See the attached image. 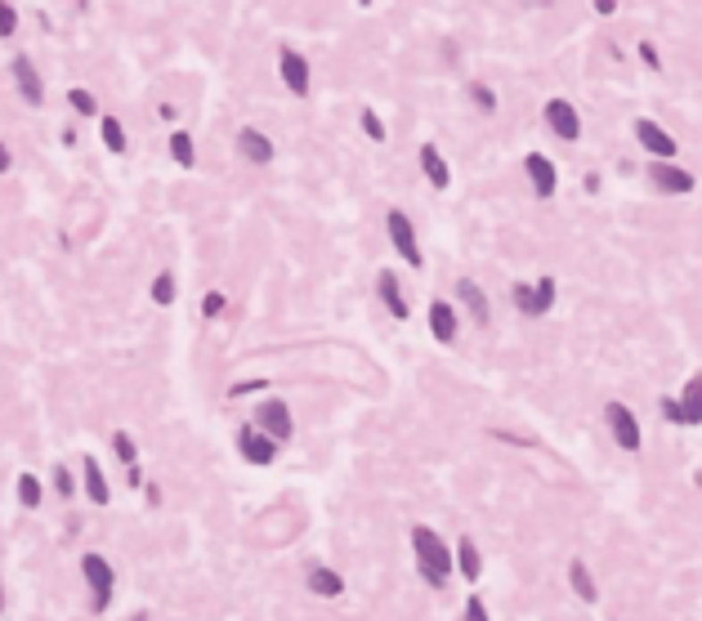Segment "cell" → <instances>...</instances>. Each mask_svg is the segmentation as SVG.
I'll return each mask as SVG.
<instances>
[{
	"label": "cell",
	"mask_w": 702,
	"mask_h": 621,
	"mask_svg": "<svg viewBox=\"0 0 702 621\" xmlns=\"http://www.w3.org/2000/svg\"><path fill=\"white\" fill-rule=\"evenodd\" d=\"M412 559H417V572L430 590H448V581L457 576V563H452V545L443 541L439 527L430 523H412Z\"/></svg>",
	"instance_id": "obj_1"
},
{
	"label": "cell",
	"mask_w": 702,
	"mask_h": 621,
	"mask_svg": "<svg viewBox=\"0 0 702 621\" xmlns=\"http://www.w3.org/2000/svg\"><path fill=\"white\" fill-rule=\"evenodd\" d=\"M81 576H86V590H90V612H108L112 599H117V568L99 550H86L81 554Z\"/></svg>",
	"instance_id": "obj_2"
},
{
	"label": "cell",
	"mask_w": 702,
	"mask_h": 621,
	"mask_svg": "<svg viewBox=\"0 0 702 621\" xmlns=\"http://www.w3.org/2000/svg\"><path fill=\"white\" fill-rule=\"evenodd\" d=\"M251 425L264 429L277 447H286V443L295 438V416H291V403H286L282 394H264V398L255 403V412H251Z\"/></svg>",
	"instance_id": "obj_3"
},
{
	"label": "cell",
	"mask_w": 702,
	"mask_h": 621,
	"mask_svg": "<svg viewBox=\"0 0 702 621\" xmlns=\"http://www.w3.org/2000/svg\"><path fill=\"white\" fill-rule=\"evenodd\" d=\"M385 233H390L394 255H399L412 273H421V268H425V250H421V237H417L412 215H408V210H390V215H385Z\"/></svg>",
	"instance_id": "obj_4"
},
{
	"label": "cell",
	"mask_w": 702,
	"mask_h": 621,
	"mask_svg": "<svg viewBox=\"0 0 702 621\" xmlns=\"http://www.w3.org/2000/svg\"><path fill=\"white\" fill-rule=\"evenodd\" d=\"M277 81H282L286 94L309 99V90H313V63L295 45H277Z\"/></svg>",
	"instance_id": "obj_5"
},
{
	"label": "cell",
	"mask_w": 702,
	"mask_h": 621,
	"mask_svg": "<svg viewBox=\"0 0 702 621\" xmlns=\"http://www.w3.org/2000/svg\"><path fill=\"white\" fill-rule=\"evenodd\" d=\"M604 429L613 434V443L622 447V452H640L644 447V429H640V416L626 407V403H604Z\"/></svg>",
	"instance_id": "obj_6"
},
{
	"label": "cell",
	"mask_w": 702,
	"mask_h": 621,
	"mask_svg": "<svg viewBox=\"0 0 702 621\" xmlns=\"http://www.w3.org/2000/svg\"><path fill=\"white\" fill-rule=\"evenodd\" d=\"M631 135H635V143H640L653 161H675V152H680L675 135H671L662 121H653V117H635V121H631Z\"/></svg>",
	"instance_id": "obj_7"
},
{
	"label": "cell",
	"mask_w": 702,
	"mask_h": 621,
	"mask_svg": "<svg viewBox=\"0 0 702 621\" xmlns=\"http://www.w3.org/2000/svg\"><path fill=\"white\" fill-rule=\"evenodd\" d=\"M644 175H648V184H653L662 197H689V192L698 188V175L684 170L680 161H648Z\"/></svg>",
	"instance_id": "obj_8"
},
{
	"label": "cell",
	"mask_w": 702,
	"mask_h": 621,
	"mask_svg": "<svg viewBox=\"0 0 702 621\" xmlns=\"http://www.w3.org/2000/svg\"><path fill=\"white\" fill-rule=\"evenodd\" d=\"M233 443H237V456L246 461V465H255V470H264V465H273L277 461V443L264 434V429H255L251 421L246 425H237V434H233Z\"/></svg>",
	"instance_id": "obj_9"
},
{
	"label": "cell",
	"mask_w": 702,
	"mask_h": 621,
	"mask_svg": "<svg viewBox=\"0 0 702 621\" xmlns=\"http://www.w3.org/2000/svg\"><path fill=\"white\" fill-rule=\"evenodd\" d=\"M541 121H546V130H550L555 139H564V143H577V139H582V112H577L573 99H546Z\"/></svg>",
	"instance_id": "obj_10"
},
{
	"label": "cell",
	"mask_w": 702,
	"mask_h": 621,
	"mask_svg": "<svg viewBox=\"0 0 702 621\" xmlns=\"http://www.w3.org/2000/svg\"><path fill=\"white\" fill-rule=\"evenodd\" d=\"M10 72H14L19 99L32 103V108H41V103H45V77H41V68L32 63V54H14V59H10Z\"/></svg>",
	"instance_id": "obj_11"
},
{
	"label": "cell",
	"mask_w": 702,
	"mask_h": 621,
	"mask_svg": "<svg viewBox=\"0 0 702 621\" xmlns=\"http://www.w3.org/2000/svg\"><path fill=\"white\" fill-rule=\"evenodd\" d=\"M457 308L475 323V327H488L492 323V299H488V290L475 282V277H457Z\"/></svg>",
	"instance_id": "obj_12"
},
{
	"label": "cell",
	"mask_w": 702,
	"mask_h": 621,
	"mask_svg": "<svg viewBox=\"0 0 702 621\" xmlns=\"http://www.w3.org/2000/svg\"><path fill=\"white\" fill-rule=\"evenodd\" d=\"M376 299L390 308L394 323H408V318H412V299H408L403 277H399L394 268H381V273H376Z\"/></svg>",
	"instance_id": "obj_13"
},
{
	"label": "cell",
	"mask_w": 702,
	"mask_h": 621,
	"mask_svg": "<svg viewBox=\"0 0 702 621\" xmlns=\"http://www.w3.org/2000/svg\"><path fill=\"white\" fill-rule=\"evenodd\" d=\"M233 148H237V157L246 161V166H273V157H277V148H273V139L260 130V126H242L237 130V139H233Z\"/></svg>",
	"instance_id": "obj_14"
},
{
	"label": "cell",
	"mask_w": 702,
	"mask_h": 621,
	"mask_svg": "<svg viewBox=\"0 0 702 621\" xmlns=\"http://www.w3.org/2000/svg\"><path fill=\"white\" fill-rule=\"evenodd\" d=\"M425 323H430V336L439 345H457V336H461V308L452 299H430Z\"/></svg>",
	"instance_id": "obj_15"
},
{
	"label": "cell",
	"mask_w": 702,
	"mask_h": 621,
	"mask_svg": "<svg viewBox=\"0 0 702 621\" xmlns=\"http://www.w3.org/2000/svg\"><path fill=\"white\" fill-rule=\"evenodd\" d=\"M524 175H528V188H533L537 201H550V197H555L559 170H555V161H550L546 152H528V157H524Z\"/></svg>",
	"instance_id": "obj_16"
},
{
	"label": "cell",
	"mask_w": 702,
	"mask_h": 621,
	"mask_svg": "<svg viewBox=\"0 0 702 621\" xmlns=\"http://www.w3.org/2000/svg\"><path fill=\"white\" fill-rule=\"evenodd\" d=\"M304 590L318 594V599H340L344 594V576L331 568V563H304Z\"/></svg>",
	"instance_id": "obj_17"
},
{
	"label": "cell",
	"mask_w": 702,
	"mask_h": 621,
	"mask_svg": "<svg viewBox=\"0 0 702 621\" xmlns=\"http://www.w3.org/2000/svg\"><path fill=\"white\" fill-rule=\"evenodd\" d=\"M417 161H421V175H425V184H430L434 192H448V188H452V166H448V157L439 152V143H421Z\"/></svg>",
	"instance_id": "obj_18"
},
{
	"label": "cell",
	"mask_w": 702,
	"mask_h": 621,
	"mask_svg": "<svg viewBox=\"0 0 702 621\" xmlns=\"http://www.w3.org/2000/svg\"><path fill=\"white\" fill-rule=\"evenodd\" d=\"M81 496L90 505H108L112 501V487H108V474L95 456H81Z\"/></svg>",
	"instance_id": "obj_19"
},
{
	"label": "cell",
	"mask_w": 702,
	"mask_h": 621,
	"mask_svg": "<svg viewBox=\"0 0 702 621\" xmlns=\"http://www.w3.org/2000/svg\"><path fill=\"white\" fill-rule=\"evenodd\" d=\"M452 563H457V572L466 581H479L483 576V550H479V541L475 536H457L452 541Z\"/></svg>",
	"instance_id": "obj_20"
},
{
	"label": "cell",
	"mask_w": 702,
	"mask_h": 621,
	"mask_svg": "<svg viewBox=\"0 0 702 621\" xmlns=\"http://www.w3.org/2000/svg\"><path fill=\"white\" fill-rule=\"evenodd\" d=\"M568 590H573L582 603H599V581H595V572H591L586 559H573V563H568Z\"/></svg>",
	"instance_id": "obj_21"
},
{
	"label": "cell",
	"mask_w": 702,
	"mask_h": 621,
	"mask_svg": "<svg viewBox=\"0 0 702 621\" xmlns=\"http://www.w3.org/2000/svg\"><path fill=\"white\" fill-rule=\"evenodd\" d=\"M680 425H702V372H693L680 389Z\"/></svg>",
	"instance_id": "obj_22"
},
{
	"label": "cell",
	"mask_w": 702,
	"mask_h": 621,
	"mask_svg": "<svg viewBox=\"0 0 702 621\" xmlns=\"http://www.w3.org/2000/svg\"><path fill=\"white\" fill-rule=\"evenodd\" d=\"M166 152H170V161L179 170H197V143H193L188 130H170L166 135Z\"/></svg>",
	"instance_id": "obj_23"
},
{
	"label": "cell",
	"mask_w": 702,
	"mask_h": 621,
	"mask_svg": "<svg viewBox=\"0 0 702 621\" xmlns=\"http://www.w3.org/2000/svg\"><path fill=\"white\" fill-rule=\"evenodd\" d=\"M14 492H19V505H23V510H41V505H45V483H41L32 470H23V474L14 478Z\"/></svg>",
	"instance_id": "obj_24"
},
{
	"label": "cell",
	"mask_w": 702,
	"mask_h": 621,
	"mask_svg": "<svg viewBox=\"0 0 702 621\" xmlns=\"http://www.w3.org/2000/svg\"><path fill=\"white\" fill-rule=\"evenodd\" d=\"M99 139H103V148H108L112 157H121V152H126V126H121L112 112H103V117H99Z\"/></svg>",
	"instance_id": "obj_25"
},
{
	"label": "cell",
	"mask_w": 702,
	"mask_h": 621,
	"mask_svg": "<svg viewBox=\"0 0 702 621\" xmlns=\"http://www.w3.org/2000/svg\"><path fill=\"white\" fill-rule=\"evenodd\" d=\"M148 295H153V304H157V308H170V304L179 299V282H175V273H170V268H161V273L153 277Z\"/></svg>",
	"instance_id": "obj_26"
},
{
	"label": "cell",
	"mask_w": 702,
	"mask_h": 621,
	"mask_svg": "<svg viewBox=\"0 0 702 621\" xmlns=\"http://www.w3.org/2000/svg\"><path fill=\"white\" fill-rule=\"evenodd\" d=\"M50 492H54L59 501H72V496H81V483H77V474H72L63 461L50 470Z\"/></svg>",
	"instance_id": "obj_27"
},
{
	"label": "cell",
	"mask_w": 702,
	"mask_h": 621,
	"mask_svg": "<svg viewBox=\"0 0 702 621\" xmlns=\"http://www.w3.org/2000/svg\"><path fill=\"white\" fill-rule=\"evenodd\" d=\"M466 99H470L483 117H492V112L501 108V99H497V90H492L488 81H470V86H466Z\"/></svg>",
	"instance_id": "obj_28"
},
{
	"label": "cell",
	"mask_w": 702,
	"mask_h": 621,
	"mask_svg": "<svg viewBox=\"0 0 702 621\" xmlns=\"http://www.w3.org/2000/svg\"><path fill=\"white\" fill-rule=\"evenodd\" d=\"M68 108L77 112V117H103V108H99V94L95 90H86V86H77V90H68Z\"/></svg>",
	"instance_id": "obj_29"
},
{
	"label": "cell",
	"mask_w": 702,
	"mask_h": 621,
	"mask_svg": "<svg viewBox=\"0 0 702 621\" xmlns=\"http://www.w3.org/2000/svg\"><path fill=\"white\" fill-rule=\"evenodd\" d=\"M510 304H515V314L537 318V290H533V282H515L510 286Z\"/></svg>",
	"instance_id": "obj_30"
},
{
	"label": "cell",
	"mask_w": 702,
	"mask_h": 621,
	"mask_svg": "<svg viewBox=\"0 0 702 621\" xmlns=\"http://www.w3.org/2000/svg\"><path fill=\"white\" fill-rule=\"evenodd\" d=\"M533 290H537V318H546L550 308H555V299H559V282L546 273V277H537V282H533Z\"/></svg>",
	"instance_id": "obj_31"
},
{
	"label": "cell",
	"mask_w": 702,
	"mask_h": 621,
	"mask_svg": "<svg viewBox=\"0 0 702 621\" xmlns=\"http://www.w3.org/2000/svg\"><path fill=\"white\" fill-rule=\"evenodd\" d=\"M359 126H363V135H368L372 143H385V139H390V126H385V117H381L376 108H363V112H359Z\"/></svg>",
	"instance_id": "obj_32"
},
{
	"label": "cell",
	"mask_w": 702,
	"mask_h": 621,
	"mask_svg": "<svg viewBox=\"0 0 702 621\" xmlns=\"http://www.w3.org/2000/svg\"><path fill=\"white\" fill-rule=\"evenodd\" d=\"M112 456H117L121 465H139V443H135V434L117 429V434H112Z\"/></svg>",
	"instance_id": "obj_33"
},
{
	"label": "cell",
	"mask_w": 702,
	"mask_h": 621,
	"mask_svg": "<svg viewBox=\"0 0 702 621\" xmlns=\"http://www.w3.org/2000/svg\"><path fill=\"white\" fill-rule=\"evenodd\" d=\"M19 37V10L14 0H0V41H14Z\"/></svg>",
	"instance_id": "obj_34"
},
{
	"label": "cell",
	"mask_w": 702,
	"mask_h": 621,
	"mask_svg": "<svg viewBox=\"0 0 702 621\" xmlns=\"http://www.w3.org/2000/svg\"><path fill=\"white\" fill-rule=\"evenodd\" d=\"M224 308H228V299H224V290H206V295H202V318H206V323H215V318H224Z\"/></svg>",
	"instance_id": "obj_35"
},
{
	"label": "cell",
	"mask_w": 702,
	"mask_h": 621,
	"mask_svg": "<svg viewBox=\"0 0 702 621\" xmlns=\"http://www.w3.org/2000/svg\"><path fill=\"white\" fill-rule=\"evenodd\" d=\"M457 621H492V612H488L483 594H470V599L461 603V617H457Z\"/></svg>",
	"instance_id": "obj_36"
},
{
	"label": "cell",
	"mask_w": 702,
	"mask_h": 621,
	"mask_svg": "<svg viewBox=\"0 0 702 621\" xmlns=\"http://www.w3.org/2000/svg\"><path fill=\"white\" fill-rule=\"evenodd\" d=\"M635 54H640V63H644V68H648V72H662V68H666V63H662V54H657V45H653V41H640V45H635Z\"/></svg>",
	"instance_id": "obj_37"
},
{
	"label": "cell",
	"mask_w": 702,
	"mask_h": 621,
	"mask_svg": "<svg viewBox=\"0 0 702 621\" xmlns=\"http://www.w3.org/2000/svg\"><path fill=\"white\" fill-rule=\"evenodd\" d=\"M260 389H268V380H237V385H228V398H246V394H260Z\"/></svg>",
	"instance_id": "obj_38"
},
{
	"label": "cell",
	"mask_w": 702,
	"mask_h": 621,
	"mask_svg": "<svg viewBox=\"0 0 702 621\" xmlns=\"http://www.w3.org/2000/svg\"><path fill=\"white\" fill-rule=\"evenodd\" d=\"M657 416H662L666 425H680V398H671V394L657 398Z\"/></svg>",
	"instance_id": "obj_39"
},
{
	"label": "cell",
	"mask_w": 702,
	"mask_h": 621,
	"mask_svg": "<svg viewBox=\"0 0 702 621\" xmlns=\"http://www.w3.org/2000/svg\"><path fill=\"white\" fill-rule=\"evenodd\" d=\"M617 5H622V0H591V10H595L599 19H613V14H617Z\"/></svg>",
	"instance_id": "obj_40"
},
{
	"label": "cell",
	"mask_w": 702,
	"mask_h": 621,
	"mask_svg": "<svg viewBox=\"0 0 702 621\" xmlns=\"http://www.w3.org/2000/svg\"><path fill=\"white\" fill-rule=\"evenodd\" d=\"M14 170V152H10V143L0 139V175H10Z\"/></svg>",
	"instance_id": "obj_41"
},
{
	"label": "cell",
	"mask_w": 702,
	"mask_h": 621,
	"mask_svg": "<svg viewBox=\"0 0 702 621\" xmlns=\"http://www.w3.org/2000/svg\"><path fill=\"white\" fill-rule=\"evenodd\" d=\"M126 483H130V487H144L148 478H144V470H139V465H126Z\"/></svg>",
	"instance_id": "obj_42"
},
{
	"label": "cell",
	"mask_w": 702,
	"mask_h": 621,
	"mask_svg": "<svg viewBox=\"0 0 702 621\" xmlns=\"http://www.w3.org/2000/svg\"><path fill=\"white\" fill-rule=\"evenodd\" d=\"M144 496H148V505H161V487L157 483H144Z\"/></svg>",
	"instance_id": "obj_43"
},
{
	"label": "cell",
	"mask_w": 702,
	"mask_h": 621,
	"mask_svg": "<svg viewBox=\"0 0 702 621\" xmlns=\"http://www.w3.org/2000/svg\"><path fill=\"white\" fill-rule=\"evenodd\" d=\"M0 612H5V581H0Z\"/></svg>",
	"instance_id": "obj_44"
},
{
	"label": "cell",
	"mask_w": 702,
	"mask_h": 621,
	"mask_svg": "<svg viewBox=\"0 0 702 621\" xmlns=\"http://www.w3.org/2000/svg\"><path fill=\"white\" fill-rule=\"evenodd\" d=\"M372 5H376V0H359V10H372Z\"/></svg>",
	"instance_id": "obj_45"
},
{
	"label": "cell",
	"mask_w": 702,
	"mask_h": 621,
	"mask_svg": "<svg viewBox=\"0 0 702 621\" xmlns=\"http://www.w3.org/2000/svg\"><path fill=\"white\" fill-rule=\"evenodd\" d=\"M130 621H148V612H135V617H130Z\"/></svg>",
	"instance_id": "obj_46"
}]
</instances>
